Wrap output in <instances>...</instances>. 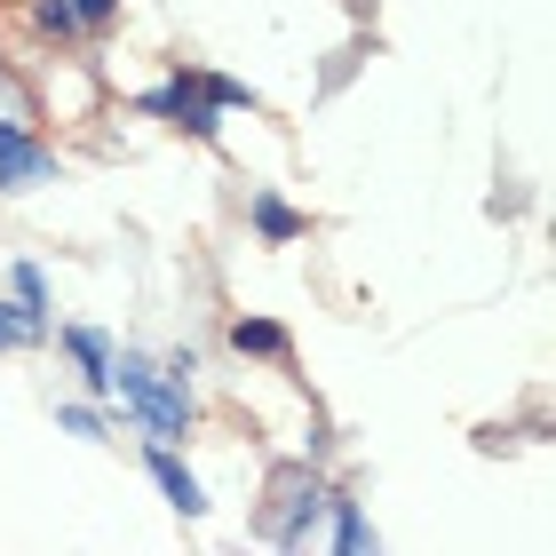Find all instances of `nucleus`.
<instances>
[{
  "label": "nucleus",
  "mask_w": 556,
  "mask_h": 556,
  "mask_svg": "<svg viewBox=\"0 0 556 556\" xmlns=\"http://www.w3.org/2000/svg\"><path fill=\"white\" fill-rule=\"evenodd\" d=\"M326 541H334L342 556H358V548H374V517H366V501L358 493H334V485H326Z\"/></svg>",
  "instance_id": "8"
},
{
  "label": "nucleus",
  "mask_w": 556,
  "mask_h": 556,
  "mask_svg": "<svg viewBox=\"0 0 556 556\" xmlns=\"http://www.w3.org/2000/svg\"><path fill=\"white\" fill-rule=\"evenodd\" d=\"M247 223H255V239H263V247H294L302 231H311V215L287 207L278 191H255V199H247Z\"/></svg>",
  "instance_id": "9"
},
{
  "label": "nucleus",
  "mask_w": 556,
  "mask_h": 556,
  "mask_svg": "<svg viewBox=\"0 0 556 556\" xmlns=\"http://www.w3.org/2000/svg\"><path fill=\"white\" fill-rule=\"evenodd\" d=\"M56 429H64V438H104V406H96V397H64V406H56Z\"/></svg>",
  "instance_id": "11"
},
{
  "label": "nucleus",
  "mask_w": 556,
  "mask_h": 556,
  "mask_svg": "<svg viewBox=\"0 0 556 556\" xmlns=\"http://www.w3.org/2000/svg\"><path fill=\"white\" fill-rule=\"evenodd\" d=\"M56 334V350L72 358V374H80V390L88 397H112V326H88V318H64V326H48Z\"/></svg>",
  "instance_id": "3"
},
{
  "label": "nucleus",
  "mask_w": 556,
  "mask_h": 556,
  "mask_svg": "<svg viewBox=\"0 0 556 556\" xmlns=\"http://www.w3.org/2000/svg\"><path fill=\"white\" fill-rule=\"evenodd\" d=\"M199 80H207L215 112H255V88H247V80H231V72H199Z\"/></svg>",
  "instance_id": "12"
},
{
  "label": "nucleus",
  "mask_w": 556,
  "mask_h": 556,
  "mask_svg": "<svg viewBox=\"0 0 556 556\" xmlns=\"http://www.w3.org/2000/svg\"><path fill=\"white\" fill-rule=\"evenodd\" d=\"M9 350H24V334H16V311L0 302V358H9Z\"/></svg>",
  "instance_id": "15"
},
{
  "label": "nucleus",
  "mask_w": 556,
  "mask_h": 556,
  "mask_svg": "<svg viewBox=\"0 0 556 556\" xmlns=\"http://www.w3.org/2000/svg\"><path fill=\"white\" fill-rule=\"evenodd\" d=\"M143 469H151V485L167 493V509H175V517H207V485L191 477V462H184V453H175L167 438H151V445H143Z\"/></svg>",
  "instance_id": "5"
},
{
  "label": "nucleus",
  "mask_w": 556,
  "mask_h": 556,
  "mask_svg": "<svg viewBox=\"0 0 556 556\" xmlns=\"http://www.w3.org/2000/svg\"><path fill=\"white\" fill-rule=\"evenodd\" d=\"M318 517H326V477H318V469L287 477V517L270 525L278 548H311V541H318Z\"/></svg>",
  "instance_id": "6"
},
{
  "label": "nucleus",
  "mask_w": 556,
  "mask_h": 556,
  "mask_svg": "<svg viewBox=\"0 0 556 556\" xmlns=\"http://www.w3.org/2000/svg\"><path fill=\"white\" fill-rule=\"evenodd\" d=\"M112 390H119V406H128L151 438H167V445H184L191 438V382L184 374H167L160 358H143V350H112Z\"/></svg>",
  "instance_id": "1"
},
{
  "label": "nucleus",
  "mask_w": 556,
  "mask_h": 556,
  "mask_svg": "<svg viewBox=\"0 0 556 556\" xmlns=\"http://www.w3.org/2000/svg\"><path fill=\"white\" fill-rule=\"evenodd\" d=\"M40 184H56V151L24 119H0V191H40Z\"/></svg>",
  "instance_id": "4"
},
{
  "label": "nucleus",
  "mask_w": 556,
  "mask_h": 556,
  "mask_svg": "<svg viewBox=\"0 0 556 556\" xmlns=\"http://www.w3.org/2000/svg\"><path fill=\"white\" fill-rule=\"evenodd\" d=\"M231 350H239V358H287V350H294V334H287V326H278V318H231Z\"/></svg>",
  "instance_id": "10"
},
{
  "label": "nucleus",
  "mask_w": 556,
  "mask_h": 556,
  "mask_svg": "<svg viewBox=\"0 0 556 556\" xmlns=\"http://www.w3.org/2000/svg\"><path fill=\"white\" fill-rule=\"evenodd\" d=\"M136 112H143V119H167V128H184V136H199V143H215V136H223V112H215L207 80H199V72H184V64H175L160 88H143V96H136Z\"/></svg>",
  "instance_id": "2"
},
{
  "label": "nucleus",
  "mask_w": 556,
  "mask_h": 556,
  "mask_svg": "<svg viewBox=\"0 0 556 556\" xmlns=\"http://www.w3.org/2000/svg\"><path fill=\"white\" fill-rule=\"evenodd\" d=\"M33 24L48 40H80V16H72V0H33Z\"/></svg>",
  "instance_id": "13"
},
{
  "label": "nucleus",
  "mask_w": 556,
  "mask_h": 556,
  "mask_svg": "<svg viewBox=\"0 0 556 556\" xmlns=\"http://www.w3.org/2000/svg\"><path fill=\"white\" fill-rule=\"evenodd\" d=\"M9 311H16V334L24 342H48L56 311H48V270L40 263H9Z\"/></svg>",
  "instance_id": "7"
},
{
  "label": "nucleus",
  "mask_w": 556,
  "mask_h": 556,
  "mask_svg": "<svg viewBox=\"0 0 556 556\" xmlns=\"http://www.w3.org/2000/svg\"><path fill=\"white\" fill-rule=\"evenodd\" d=\"M72 16H80V33H112V24H119V0H72Z\"/></svg>",
  "instance_id": "14"
}]
</instances>
